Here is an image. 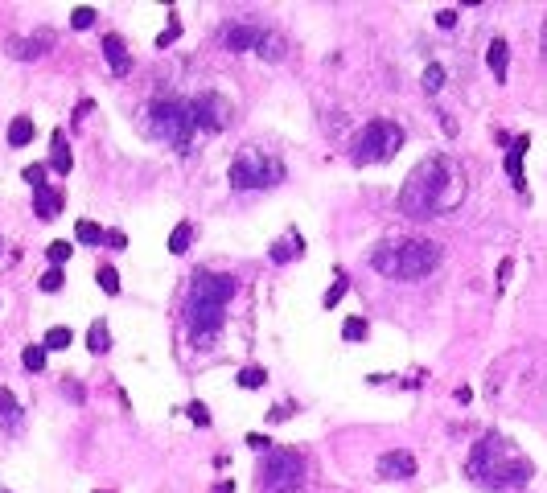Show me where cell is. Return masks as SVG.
<instances>
[{"label":"cell","instance_id":"obj_13","mask_svg":"<svg viewBox=\"0 0 547 493\" xmlns=\"http://www.w3.org/2000/svg\"><path fill=\"white\" fill-rule=\"evenodd\" d=\"M103 58H107V66H112V74H116V78H124V74L132 71V54L124 49L119 33H107V37H103Z\"/></svg>","mask_w":547,"mask_h":493},{"label":"cell","instance_id":"obj_25","mask_svg":"<svg viewBox=\"0 0 547 493\" xmlns=\"http://www.w3.org/2000/svg\"><path fill=\"white\" fill-rule=\"evenodd\" d=\"M263 382H268V370H263V366H243V370H239V387H243V391H260Z\"/></svg>","mask_w":547,"mask_h":493},{"label":"cell","instance_id":"obj_23","mask_svg":"<svg viewBox=\"0 0 547 493\" xmlns=\"http://www.w3.org/2000/svg\"><path fill=\"white\" fill-rule=\"evenodd\" d=\"M445 78H449L445 66H440V62H428V66H424V78H420V87H424L428 95H436L440 87H445Z\"/></svg>","mask_w":547,"mask_h":493},{"label":"cell","instance_id":"obj_24","mask_svg":"<svg viewBox=\"0 0 547 493\" xmlns=\"http://www.w3.org/2000/svg\"><path fill=\"white\" fill-rule=\"evenodd\" d=\"M190 238H193V226H190V222H177V226H173V235H169V251H173V255H186Z\"/></svg>","mask_w":547,"mask_h":493},{"label":"cell","instance_id":"obj_21","mask_svg":"<svg viewBox=\"0 0 547 493\" xmlns=\"http://www.w3.org/2000/svg\"><path fill=\"white\" fill-rule=\"evenodd\" d=\"M103 235H107V231H103V226H95V222H87V218H83V222H74V238H78L83 247H99V243H103Z\"/></svg>","mask_w":547,"mask_h":493},{"label":"cell","instance_id":"obj_30","mask_svg":"<svg viewBox=\"0 0 547 493\" xmlns=\"http://www.w3.org/2000/svg\"><path fill=\"white\" fill-rule=\"evenodd\" d=\"M71 243H62V238H54V243H49L46 247V255H49V263H54V267H62V263H66V259H71Z\"/></svg>","mask_w":547,"mask_h":493},{"label":"cell","instance_id":"obj_42","mask_svg":"<svg viewBox=\"0 0 547 493\" xmlns=\"http://www.w3.org/2000/svg\"><path fill=\"white\" fill-rule=\"evenodd\" d=\"M62 391H66V395H71L74 403H83V399H87V391H83L78 382H62Z\"/></svg>","mask_w":547,"mask_h":493},{"label":"cell","instance_id":"obj_36","mask_svg":"<svg viewBox=\"0 0 547 493\" xmlns=\"http://www.w3.org/2000/svg\"><path fill=\"white\" fill-rule=\"evenodd\" d=\"M346 288H350V280H346V276H337V280H333V288L325 292V308H333V305H337V300L346 296Z\"/></svg>","mask_w":547,"mask_h":493},{"label":"cell","instance_id":"obj_27","mask_svg":"<svg viewBox=\"0 0 547 493\" xmlns=\"http://www.w3.org/2000/svg\"><path fill=\"white\" fill-rule=\"evenodd\" d=\"M256 54H260V58H268V62H276V58L284 54V42H280L276 33H263V37H260V49H256Z\"/></svg>","mask_w":547,"mask_h":493},{"label":"cell","instance_id":"obj_15","mask_svg":"<svg viewBox=\"0 0 547 493\" xmlns=\"http://www.w3.org/2000/svg\"><path fill=\"white\" fill-rule=\"evenodd\" d=\"M527 144H531V136H519L515 140V152L506 157V173H510V181H515V189H523L527 185V173H523V157H527Z\"/></svg>","mask_w":547,"mask_h":493},{"label":"cell","instance_id":"obj_31","mask_svg":"<svg viewBox=\"0 0 547 493\" xmlns=\"http://www.w3.org/2000/svg\"><path fill=\"white\" fill-rule=\"evenodd\" d=\"M186 415H190V420L198 423V427H210V407H206L202 399H190V407H186Z\"/></svg>","mask_w":547,"mask_h":493},{"label":"cell","instance_id":"obj_28","mask_svg":"<svg viewBox=\"0 0 547 493\" xmlns=\"http://www.w3.org/2000/svg\"><path fill=\"white\" fill-rule=\"evenodd\" d=\"M366 333H371V325H366L362 317H346V325H342V337H346V341H366Z\"/></svg>","mask_w":547,"mask_h":493},{"label":"cell","instance_id":"obj_5","mask_svg":"<svg viewBox=\"0 0 547 493\" xmlns=\"http://www.w3.org/2000/svg\"><path fill=\"white\" fill-rule=\"evenodd\" d=\"M399 148H404V128L395 119H371V123H362V132L350 140V161L379 164V161H391Z\"/></svg>","mask_w":547,"mask_h":493},{"label":"cell","instance_id":"obj_26","mask_svg":"<svg viewBox=\"0 0 547 493\" xmlns=\"http://www.w3.org/2000/svg\"><path fill=\"white\" fill-rule=\"evenodd\" d=\"M71 341H74L71 329H66V325H54V329L46 333V341H42V346H46V353H49V350H66Z\"/></svg>","mask_w":547,"mask_h":493},{"label":"cell","instance_id":"obj_35","mask_svg":"<svg viewBox=\"0 0 547 493\" xmlns=\"http://www.w3.org/2000/svg\"><path fill=\"white\" fill-rule=\"evenodd\" d=\"M21 177H25V181H29L33 189H42V185H46V164H25Z\"/></svg>","mask_w":547,"mask_h":493},{"label":"cell","instance_id":"obj_45","mask_svg":"<svg viewBox=\"0 0 547 493\" xmlns=\"http://www.w3.org/2000/svg\"><path fill=\"white\" fill-rule=\"evenodd\" d=\"M95 493H112V489H95Z\"/></svg>","mask_w":547,"mask_h":493},{"label":"cell","instance_id":"obj_18","mask_svg":"<svg viewBox=\"0 0 547 493\" xmlns=\"http://www.w3.org/2000/svg\"><path fill=\"white\" fill-rule=\"evenodd\" d=\"M21 420V407H17V395L8 387H0V427H17Z\"/></svg>","mask_w":547,"mask_h":493},{"label":"cell","instance_id":"obj_40","mask_svg":"<svg viewBox=\"0 0 547 493\" xmlns=\"http://www.w3.org/2000/svg\"><path fill=\"white\" fill-rule=\"evenodd\" d=\"M436 25H440V29H452V25H457V8H440V13H436Z\"/></svg>","mask_w":547,"mask_h":493},{"label":"cell","instance_id":"obj_34","mask_svg":"<svg viewBox=\"0 0 547 493\" xmlns=\"http://www.w3.org/2000/svg\"><path fill=\"white\" fill-rule=\"evenodd\" d=\"M42 292H58V288H62V284H66V276H62V267H49L46 276H42Z\"/></svg>","mask_w":547,"mask_h":493},{"label":"cell","instance_id":"obj_6","mask_svg":"<svg viewBox=\"0 0 547 493\" xmlns=\"http://www.w3.org/2000/svg\"><path fill=\"white\" fill-rule=\"evenodd\" d=\"M305 481V452L272 448L260 465V493H292Z\"/></svg>","mask_w":547,"mask_h":493},{"label":"cell","instance_id":"obj_19","mask_svg":"<svg viewBox=\"0 0 547 493\" xmlns=\"http://www.w3.org/2000/svg\"><path fill=\"white\" fill-rule=\"evenodd\" d=\"M87 350H91V353H107V350H112L107 321H91V329H87Z\"/></svg>","mask_w":547,"mask_h":493},{"label":"cell","instance_id":"obj_1","mask_svg":"<svg viewBox=\"0 0 547 493\" xmlns=\"http://www.w3.org/2000/svg\"><path fill=\"white\" fill-rule=\"evenodd\" d=\"M465 202V169L449 152H432L407 173L399 189V214L411 222H432Z\"/></svg>","mask_w":547,"mask_h":493},{"label":"cell","instance_id":"obj_14","mask_svg":"<svg viewBox=\"0 0 547 493\" xmlns=\"http://www.w3.org/2000/svg\"><path fill=\"white\" fill-rule=\"evenodd\" d=\"M58 210H62V193L58 189H49V185H42V189H33V214L37 218H58Z\"/></svg>","mask_w":547,"mask_h":493},{"label":"cell","instance_id":"obj_22","mask_svg":"<svg viewBox=\"0 0 547 493\" xmlns=\"http://www.w3.org/2000/svg\"><path fill=\"white\" fill-rule=\"evenodd\" d=\"M21 366L29 370V375H42V370H46V346H25Z\"/></svg>","mask_w":547,"mask_h":493},{"label":"cell","instance_id":"obj_39","mask_svg":"<svg viewBox=\"0 0 547 493\" xmlns=\"http://www.w3.org/2000/svg\"><path fill=\"white\" fill-rule=\"evenodd\" d=\"M247 444L256 448V452H272V440H268V436H260V432H251V436H247Z\"/></svg>","mask_w":547,"mask_h":493},{"label":"cell","instance_id":"obj_44","mask_svg":"<svg viewBox=\"0 0 547 493\" xmlns=\"http://www.w3.org/2000/svg\"><path fill=\"white\" fill-rule=\"evenodd\" d=\"M543 54H547V21H543Z\"/></svg>","mask_w":547,"mask_h":493},{"label":"cell","instance_id":"obj_43","mask_svg":"<svg viewBox=\"0 0 547 493\" xmlns=\"http://www.w3.org/2000/svg\"><path fill=\"white\" fill-rule=\"evenodd\" d=\"M292 255H296V247H284V243L272 251V259H276V263H284V259H292Z\"/></svg>","mask_w":547,"mask_h":493},{"label":"cell","instance_id":"obj_47","mask_svg":"<svg viewBox=\"0 0 547 493\" xmlns=\"http://www.w3.org/2000/svg\"><path fill=\"white\" fill-rule=\"evenodd\" d=\"M0 247H4V243H0Z\"/></svg>","mask_w":547,"mask_h":493},{"label":"cell","instance_id":"obj_33","mask_svg":"<svg viewBox=\"0 0 547 493\" xmlns=\"http://www.w3.org/2000/svg\"><path fill=\"white\" fill-rule=\"evenodd\" d=\"M71 25L74 29H91V25H95V8H91V4H78L71 13Z\"/></svg>","mask_w":547,"mask_h":493},{"label":"cell","instance_id":"obj_12","mask_svg":"<svg viewBox=\"0 0 547 493\" xmlns=\"http://www.w3.org/2000/svg\"><path fill=\"white\" fill-rule=\"evenodd\" d=\"M379 477L383 481H407V477H416V452H407V448L383 452L379 456Z\"/></svg>","mask_w":547,"mask_h":493},{"label":"cell","instance_id":"obj_9","mask_svg":"<svg viewBox=\"0 0 547 493\" xmlns=\"http://www.w3.org/2000/svg\"><path fill=\"white\" fill-rule=\"evenodd\" d=\"M235 296V276L222 272H198L190 280V296L186 300H202V305H227Z\"/></svg>","mask_w":547,"mask_h":493},{"label":"cell","instance_id":"obj_2","mask_svg":"<svg viewBox=\"0 0 547 493\" xmlns=\"http://www.w3.org/2000/svg\"><path fill=\"white\" fill-rule=\"evenodd\" d=\"M440 259L445 251L432 238H395V243H379L371 251V267L391 280H424L440 267Z\"/></svg>","mask_w":547,"mask_h":493},{"label":"cell","instance_id":"obj_8","mask_svg":"<svg viewBox=\"0 0 547 493\" xmlns=\"http://www.w3.org/2000/svg\"><path fill=\"white\" fill-rule=\"evenodd\" d=\"M181 317H186V333L193 337L198 350H206V346L218 337L222 321H227L222 305H202V300H186V312H181Z\"/></svg>","mask_w":547,"mask_h":493},{"label":"cell","instance_id":"obj_29","mask_svg":"<svg viewBox=\"0 0 547 493\" xmlns=\"http://www.w3.org/2000/svg\"><path fill=\"white\" fill-rule=\"evenodd\" d=\"M99 288H103V292H107V296H119V272L116 267H99Z\"/></svg>","mask_w":547,"mask_h":493},{"label":"cell","instance_id":"obj_20","mask_svg":"<svg viewBox=\"0 0 547 493\" xmlns=\"http://www.w3.org/2000/svg\"><path fill=\"white\" fill-rule=\"evenodd\" d=\"M29 140H33V119L17 116L13 123H8V144H13V148H25Z\"/></svg>","mask_w":547,"mask_h":493},{"label":"cell","instance_id":"obj_41","mask_svg":"<svg viewBox=\"0 0 547 493\" xmlns=\"http://www.w3.org/2000/svg\"><path fill=\"white\" fill-rule=\"evenodd\" d=\"M292 415V407H284V403H276L272 411H268V423H280V420H288Z\"/></svg>","mask_w":547,"mask_h":493},{"label":"cell","instance_id":"obj_4","mask_svg":"<svg viewBox=\"0 0 547 493\" xmlns=\"http://www.w3.org/2000/svg\"><path fill=\"white\" fill-rule=\"evenodd\" d=\"M148 128H152V136H157V140L173 144L177 152H190L193 132H198L190 99H177V95H161V99H152V107H148Z\"/></svg>","mask_w":547,"mask_h":493},{"label":"cell","instance_id":"obj_7","mask_svg":"<svg viewBox=\"0 0 547 493\" xmlns=\"http://www.w3.org/2000/svg\"><path fill=\"white\" fill-rule=\"evenodd\" d=\"M231 185L235 189H272L284 181V164L276 157H263L256 148H243L235 161H231Z\"/></svg>","mask_w":547,"mask_h":493},{"label":"cell","instance_id":"obj_11","mask_svg":"<svg viewBox=\"0 0 547 493\" xmlns=\"http://www.w3.org/2000/svg\"><path fill=\"white\" fill-rule=\"evenodd\" d=\"M260 37H263V29L251 25V21H227L218 29V42H222V49H231V54H251V49H260Z\"/></svg>","mask_w":547,"mask_h":493},{"label":"cell","instance_id":"obj_32","mask_svg":"<svg viewBox=\"0 0 547 493\" xmlns=\"http://www.w3.org/2000/svg\"><path fill=\"white\" fill-rule=\"evenodd\" d=\"M177 37H181V17H177V13H169V29L161 33V37H157V46L165 49V46H173Z\"/></svg>","mask_w":547,"mask_h":493},{"label":"cell","instance_id":"obj_17","mask_svg":"<svg viewBox=\"0 0 547 493\" xmlns=\"http://www.w3.org/2000/svg\"><path fill=\"white\" fill-rule=\"evenodd\" d=\"M486 58H490V71H494V78H498V83H506V62H510V46H506L502 37H494V42H490V54H486Z\"/></svg>","mask_w":547,"mask_h":493},{"label":"cell","instance_id":"obj_3","mask_svg":"<svg viewBox=\"0 0 547 493\" xmlns=\"http://www.w3.org/2000/svg\"><path fill=\"white\" fill-rule=\"evenodd\" d=\"M469 477L477 485H486V489H515V485H523L531 477V465L519 461L502 436H486L469 452Z\"/></svg>","mask_w":547,"mask_h":493},{"label":"cell","instance_id":"obj_37","mask_svg":"<svg viewBox=\"0 0 547 493\" xmlns=\"http://www.w3.org/2000/svg\"><path fill=\"white\" fill-rule=\"evenodd\" d=\"M510 276H515V259H502V263H498V288H506Z\"/></svg>","mask_w":547,"mask_h":493},{"label":"cell","instance_id":"obj_46","mask_svg":"<svg viewBox=\"0 0 547 493\" xmlns=\"http://www.w3.org/2000/svg\"><path fill=\"white\" fill-rule=\"evenodd\" d=\"M0 493H8V489H0Z\"/></svg>","mask_w":547,"mask_h":493},{"label":"cell","instance_id":"obj_10","mask_svg":"<svg viewBox=\"0 0 547 493\" xmlns=\"http://www.w3.org/2000/svg\"><path fill=\"white\" fill-rule=\"evenodd\" d=\"M190 107H193V123H198L202 132H222V128L231 123V103L215 91L190 99Z\"/></svg>","mask_w":547,"mask_h":493},{"label":"cell","instance_id":"obj_38","mask_svg":"<svg viewBox=\"0 0 547 493\" xmlns=\"http://www.w3.org/2000/svg\"><path fill=\"white\" fill-rule=\"evenodd\" d=\"M103 243H107V247H116V251H124V247H128V235H124V231H107Z\"/></svg>","mask_w":547,"mask_h":493},{"label":"cell","instance_id":"obj_16","mask_svg":"<svg viewBox=\"0 0 547 493\" xmlns=\"http://www.w3.org/2000/svg\"><path fill=\"white\" fill-rule=\"evenodd\" d=\"M49 148H54V152H49V164H54V173H62V177H66V173L74 169V157H71V148H66V132H54Z\"/></svg>","mask_w":547,"mask_h":493}]
</instances>
